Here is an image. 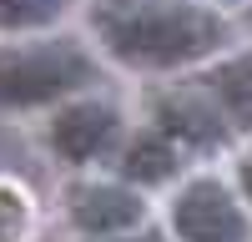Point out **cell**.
Here are the masks:
<instances>
[{
	"label": "cell",
	"instance_id": "5b68a950",
	"mask_svg": "<svg viewBox=\"0 0 252 242\" xmlns=\"http://www.w3.org/2000/svg\"><path fill=\"white\" fill-rule=\"evenodd\" d=\"M141 111H146V126H157L161 136H172L187 156H212V151L237 147V131L227 126V116L217 111V101L207 96L192 76L157 81V86L141 96Z\"/></svg>",
	"mask_w": 252,
	"mask_h": 242
},
{
	"label": "cell",
	"instance_id": "4fadbf2b",
	"mask_svg": "<svg viewBox=\"0 0 252 242\" xmlns=\"http://www.w3.org/2000/svg\"><path fill=\"white\" fill-rule=\"evenodd\" d=\"M247 10H252V5H247Z\"/></svg>",
	"mask_w": 252,
	"mask_h": 242
},
{
	"label": "cell",
	"instance_id": "52a82bcc",
	"mask_svg": "<svg viewBox=\"0 0 252 242\" xmlns=\"http://www.w3.org/2000/svg\"><path fill=\"white\" fill-rule=\"evenodd\" d=\"M106 172L116 182H126V187H136V192H172L177 182H187V151L172 136H161L157 126L141 121L121 141V151H116V161Z\"/></svg>",
	"mask_w": 252,
	"mask_h": 242
},
{
	"label": "cell",
	"instance_id": "277c9868",
	"mask_svg": "<svg viewBox=\"0 0 252 242\" xmlns=\"http://www.w3.org/2000/svg\"><path fill=\"white\" fill-rule=\"evenodd\" d=\"M172 242H252V207L217 172H192L166 197Z\"/></svg>",
	"mask_w": 252,
	"mask_h": 242
},
{
	"label": "cell",
	"instance_id": "7a4b0ae2",
	"mask_svg": "<svg viewBox=\"0 0 252 242\" xmlns=\"http://www.w3.org/2000/svg\"><path fill=\"white\" fill-rule=\"evenodd\" d=\"M101 56L86 35L46 30L0 40V111H56L66 101L96 91Z\"/></svg>",
	"mask_w": 252,
	"mask_h": 242
},
{
	"label": "cell",
	"instance_id": "8992f818",
	"mask_svg": "<svg viewBox=\"0 0 252 242\" xmlns=\"http://www.w3.org/2000/svg\"><path fill=\"white\" fill-rule=\"evenodd\" d=\"M66 222L81 242H106V237H126L152 222V202L146 192L106 177H76L66 187Z\"/></svg>",
	"mask_w": 252,
	"mask_h": 242
},
{
	"label": "cell",
	"instance_id": "7c38bea8",
	"mask_svg": "<svg viewBox=\"0 0 252 242\" xmlns=\"http://www.w3.org/2000/svg\"><path fill=\"white\" fill-rule=\"evenodd\" d=\"M217 10H232V5H252V0H212Z\"/></svg>",
	"mask_w": 252,
	"mask_h": 242
},
{
	"label": "cell",
	"instance_id": "30bf717a",
	"mask_svg": "<svg viewBox=\"0 0 252 242\" xmlns=\"http://www.w3.org/2000/svg\"><path fill=\"white\" fill-rule=\"evenodd\" d=\"M232 187H237V197L252 207V141L237 151V161H232Z\"/></svg>",
	"mask_w": 252,
	"mask_h": 242
},
{
	"label": "cell",
	"instance_id": "3957f363",
	"mask_svg": "<svg viewBox=\"0 0 252 242\" xmlns=\"http://www.w3.org/2000/svg\"><path fill=\"white\" fill-rule=\"evenodd\" d=\"M131 136V121H126V106L101 91H86L56 106L46 116V147L56 161H66L71 172H86V167H111L121 141Z\"/></svg>",
	"mask_w": 252,
	"mask_h": 242
},
{
	"label": "cell",
	"instance_id": "9c48e42d",
	"mask_svg": "<svg viewBox=\"0 0 252 242\" xmlns=\"http://www.w3.org/2000/svg\"><path fill=\"white\" fill-rule=\"evenodd\" d=\"M71 0H0V35L20 40V35H46L66 20Z\"/></svg>",
	"mask_w": 252,
	"mask_h": 242
},
{
	"label": "cell",
	"instance_id": "ba28073f",
	"mask_svg": "<svg viewBox=\"0 0 252 242\" xmlns=\"http://www.w3.org/2000/svg\"><path fill=\"white\" fill-rule=\"evenodd\" d=\"M192 81L217 101V111L237 136H252V51H227L212 66L192 71Z\"/></svg>",
	"mask_w": 252,
	"mask_h": 242
},
{
	"label": "cell",
	"instance_id": "8fae6325",
	"mask_svg": "<svg viewBox=\"0 0 252 242\" xmlns=\"http://www.w3.org/2000/svg\"><path fill=\"white\" fill-rule=\"evenodd\" d=\"M106 242H172V232H166V227H157V222H146V227L126 232V237H106Z\"/></svg>",
	"mask_w": 252,
	"mask_h": 242
},
{
	"label": "cell",
	"instance_id": "6da1fadb",
	"mask_svg": "<svg viewBox=\"0 0 252 242\" xmlns=\"http://www.w3.org/2000/svg\"><path fill=\"white\" fill-rule=\"evenodd\" d=\"M86 40L131 76H192L232 46V20L212 0H91Z\"/></svg>",
	"mask_w": 252,
	"mask_h": 242
}]
</instances>
